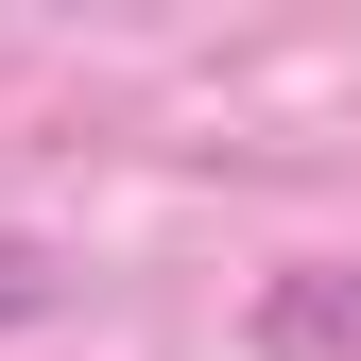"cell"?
<instances>
[{
	"label": "cell",
	"mask_w": 361,
	"mask_h": 361,
	"mask_svg": "<svg viewBox=\"0 0 361 361\" xmlns=\"http://www.w3.org/2000/svg\"><path fill=\"white\" fill-rule=\"evenodd\" d=\"M35 293H52V276H35V241H0V327H35Z\"/></svg>",
	"instance_id": "1"
}]
</instances>
